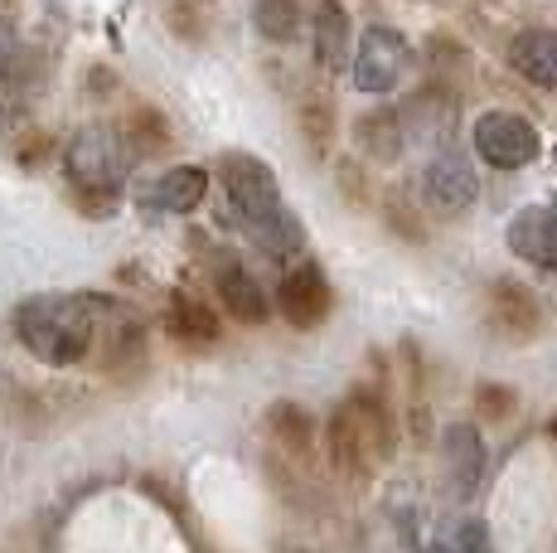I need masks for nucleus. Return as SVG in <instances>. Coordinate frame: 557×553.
<instances>
[{"instance_id":"1","label":"nucleus","mask_w":557,"mask_h":553,"mask_svg":"<svg viewBox=\"0 0 557 553\" xmlns=\"http://www.w3.org/2000/svg\"><path fill=\"white\" fill-rule=\"evenodd\" d=\"M223 189H228L233 219L248 229V238L267 253H296L306 243L301 219L282 205V189H276L272 165H262L257 156H223L219 161Z\"/></svg>"},{"instance_id":"2","label":"nucleus","mask_w":557,"mask_h":553,"mask_svg":"<svg viewBox=\"0 0 557 553\" xmlns=\"http://www.w3.org/2000/svg\"><path fill=\"white\" fill-rule=\"evenodd\" d=\"M98 316H102L98 296H29L15 311V335L35 359H45L53 369H69L92 349Z\"/></svg>"},{"instance_id":"3","label":"nucleus","mask_w":557,"mask_h":553,"mask_svg":"<svg viewBox=\"0 0 557 553\" xmlns=\"http://www.w3.org/2000/svg\"><path fill=\"white\" fill-rule=\"evenodd\" d=\"M63 165H69V175H73V189L112 195L126 180V170H132V151H126V142L116 132H107V126H83L69 142V151H63Z\"/></svg>"},{"instance_id":"4","label":"nucleus","mask_w":557,"mask_h":553,"mask_svg":"<svg viewBox=\"0 0 557 553\" xmlns=\"http://www.w3.org/2000/svg\"><path fill=\"white\" fill-rule=\"evenodd\" d=\"M475 142L480 161L495 165V170H523L529 161H539V132H533L529 116L519 112H485L475 116Z\"/></svg>"},{"instance_id":"5","label":"nucleus","mask_w":557,"mask_h":553,"mask_svg":"<svg viewBox=\"0 0 557 553\" xmlns=\"http://www.w3.org/2000/svg\"><path fill=\"white\" fill-rule=\"evenodd\" d=\"M407 39L388 25H373L369 35L359 39V54H355V88L359 93H393L398 78L407 73Z\"/></svg>"},{"instance_id":"6","label":"nucleus","mask_w":557,"mask_h":553,"mask_svg":"<svg viewBox=\"0 0 557 553\" xmlns=\"http://www.w3.org/2000/svg\"><path fill=\"white\" fill-rule=\"evenodd\" d=\"M422 195H426V205L442 209V214H460V209L475 205L480 175L456 146H446V151H436L422 170Z\"/></svg>"},{"instance_id":"7","label":"nucleus","mask_w":557,"mask_h":553,"mask_svg":"<svg viewBox=\"0 0 557 553\" xmlns=\"http://www.w3.org/2000/svg\"><path fill=\"white\" fill-rule=\"evenodd\" d=\"M276 306H282V316L296 325V331H315V325L330 316V306H335V292H330L325 272H320L315 262H306L301 272L282 276V286H276Z\"/></svg>"},{"instance_id":"8","label":"nucleus","mask_w":557,"mask_h":553,"mask_svg":"<svg viewBox=\"0 0 557 553\" xmlns=\"http://www.w3.org/2000/svg\"><path fill=\"white\" fill-rule=\"evenodd\" d=\"M403 122L412 142H436L446 151L456 132V93L446 83H426L403 102Z\"/></svg>"},{"instance_id":"9","label":"nucleus","mask_w":557,"mask_h":553,"mask_svg":"<svg viewBox=\"0 0 557 553\" xmlns=\"http://www.w3.org/2000/svg\"><path fill=\"white\" fill-rule=\"evenodd\" d=\"M509 253L523 258L529 268L557 272V209L529 205L509 219Z\"/></svg>"},{"instance_id":"10","label":"nucleus","mask_w":557,"mask_h":553,"mask_svg":"<svg viewBox=\"0 0 557 553\" xmlns=\"http://www.w3.org/2000/svg\"><path fill=\"white\" fill-rule=\"evenodd\" d=\"M490 325L509 340H533L543 331V302L533 296V286L523 282H495L490 286Z\"/></svg>"},{"instance_id":"11","label":"nucleus","mask_w":557,"mask_h":553,"mask_svg":"<svg viewBox=\"0 0 557 553\" xmlns=\"http://www.w3.org/2000/svg\"><path fill=\"white\" fill-rule=\"evenodd\" d=\"M442 471L451 495H475L480 476H485V442L470 422H451L442 432Z\"/></svg>"},{"instance_id":"12","label":"nucleus","mask_w":557,"mask_h":553,"mask_svg":"<svg viewBox=\"0 0 557 553\" xmlns=\"http://www.w3.org/2000/svg\"><path fill=\"white\" fill-rule=\"evenodd\" d=\"M209 195V175L199 165H175L156 180L151 189H141V209H160V214H195Z\"/></svg>"},{"instance_id":"13","label":"nucleus","mask_w":557,"mask_h":553,"mask_svg":"<svg viewBox=\"0 0 557 553\" xmlns=\"http://www.w3.org/2000/svg\"><path fill=\"white\" fill-rule=\"evenodd\" d=\"M509 69L533 88H557V29H519L509 39Z\"/></svg>"},{"instance_id":"14","label":"nucleus","mask_w":557,"mask_h":553,"mask_svg":"<svg viewBox=\"0 0 557 553\" xmlns=\"http://www.w3.org/2000/svg\"><path fill=\"white\" fill-rule=\"evenodd\" d=\"M355 142H359V151L369 156V161H379V165H393V161H403V151H407V122H403V108H373V112H363L359 122H355Z\"/></svg>"},{"instance_id":"15","label":"nucleus","mask_w":557,"mask_h":553,"mask_svg":"<svg viewBox=\"0 0 557 553\" xmlns=\"http://www.w3.org/2000/svg\"><path fill=\"white\" fill-rule=\"evenodd\" d=\"M219 296H223V311L243 325H262L272 316V302H267L262 282L252 272H243L238 262H223L219 268Z\"/></svg>"},{"instance_id":"16","label":"nucleus","mask_w":557,"mask_h":553,"mask_svg":"<svg viewBox=\"0 0 557 553\" xmlns=\"http://www.w3.org/2000/svg\"><path fill=\"white\" fill-rule=\"evenodd\" d=\"M267 432H272V442L282 446L292 462H310V452H315V422H310V413L301 403H272L267 408Z\"/></svg>"},{"instance_id":"17","label":"nucleus","mask_w":557,"mask_h":553,"mask_svg":"<svg viewBox=\"0 0 557 553\" xmlns=\"http://www.w3.org/2000/svg\"><path fill=\"white\" fill-rule=\"evenodd\" d=\"M325 452H330V466H335L339 476H363V471H369L373 452H369V442H363L359 422L349 418V408H335V418H330Z\"/></svg>"},{"instance_id":"18","label":"nucleus","mask_w":557,"mask_h":553,"mask_svg":"<svg viewBox=\"0 0 557 553\" xmlns=\"http://www.w3.org/2000/svg\"><path fill=\"white\" fill-rule=\"evenodd\" d=\"M349 418L359 422L363 442H369L373 456H393V418H388V403H383V393L373 389H355L349 393Z\"/></svg>"},{"instance_id":"19","label":"nucleus","mask_w":557,"mask_h":553,"mask_svg":"<svg viewBox=\"0 0 557 553\" xmlns=\"http://www.w3.org/2000/svg\"><path fill=\"white\" fill-rule=\"evenodd\" d=\"M349 54V15L339 0H315V63L339 69Z\"/></svg>"},{"instance_id":"20","label":"nucleus","mask_w":557,"mask_h":553,"mask_svg":"<svg viewBox=\"0 0 557 553\" xmlns=\"http://www.w3.org/2000/svg\"><path fill=\"white\" fill-rule=\"evenodd\" d=\"M165 325H170V335L189 340V345H213V340H219V316H213L203 302H195V296H175Z\"/></svg>"},{"instance_id":"21","label":"nucleus","mask_w":557,"mask_h":553,"mask_svg":"<svg viewBox=\"0 0 557 553\" xmlns=\"http://www.w3.org/2000/svg\"><path fill=\"white\" fill-rule=\"evenodd\" d=\"M252 20H257V35L262 39L286 45V39H296V29H301V5H296V0H257Z\"/></svg>"},{"instance_id":"22","label":"nucleus","mask_w":557,"mask_h":553,"mask_svg":"<svg viewBox=\"0 0 557 553\" xmlns=\"http://www.w3.org/2000/svg\"><path fill=\"white\" fill-rule=\"evenodd\" d=\"M146 365V331L136 321H126L122 331L107 340V369L126 374V369H141Z\"/></svg>"},{"instance_id":"23","label":"nucleus","mask_w":557,"mask_h":553,"mask_svg":"<svg viewBox=\"0 0 557 553\" xmlns=\"http://www.w3.org/2000/svg\"><path fill=\"white\" fill-rule=\"evenodd\" d=\"M126 136H132V146L141 156H160L170 146V126H165V116L151 112V108H141V112H132L126 116Z\"/></svg>"},{"instance_id":"24","label":"nucleus","mask_w":557,"mask_h":553,"mask_svg":"<svg viewBox=\"0 0 557 553\" xmlns=\"http://www.w3.org/2000/svg\"><path fill=\"white\" fill-rule=\"evenodd\" d=\"M301 136L310 142V151H325L335 142V108L325 98H306L301 102Z\"/></svg>"},{"instance_id":"25","label":"nucleus","mask_w":557,"mask_h":553,"mask_svg":"<svg viewBox=\"0 0 557 553\" xmlns=\"http://www.w3.org/2000/svg\"><path fill=\"white\" fill-rule=\"evenodd\" d=\"M513 408H519V398H513V389H505V384H480V389H475V413H480V418H490V422H505Z\"/></svg>"},{"instance_id":"26","label":"nucleus","mask_w":557,"mask_h":553,"mask_svg":"<svg viewBox=\"0 0 557 553\" xmlns=\"http://www.w3.org/2000/svg\"><path fill=\"white\" fill-rule=\"evenodd\" d=\"M383 214H388V223L403 233V238H412V243H422V238H426V233H422V223H412V209H407L398 195L388 199V209H383Z\"/></svg>"},{"instance_id":"27","label":"nucleus","mask_w":557,"mask_h":553,"mask_svg":"<svg viewBox=\"0 0 557 553\" xmlns=\"http://www.w3.org/2000/svg\"><path fill=\"white\" fill-rule=\"evenodd\" d=\"M15 63H20V39H15V29H10V20H0V78H5Z\"/></svg>"},{"instance_id":"28","label":"nucleus","mask_w":557,"mask_h":553,"mask_svg":"<svg viewBox=\"0 0 557 553\" xmlns=\"http://www.w3.org/2000/svg\"><path fill=\"white\" fill-rule=\"evenodd\" d=\"M170 20H175V35H189V39H199V20L189 15V10H170Z\"/></svg>"},{"instance_id":"29","label":"nucleus","mask_w":557,"mask_h":553,"mask_svg":"<svg viewBox=\"0 0 557 553\" xmlns=\"http://www.w3.org/2000/svg\"><path fill=\"white\" fill-rule=\"evenodd\" d=\"M426 553H456V549H426Z\"/></svg>"},{"instance_id":"30","label":"nucleus","mask_w":557,"mask_h":553,"mask_svg":"<svg viewBox=\"0 0 557 553\" xmlns=\"http://www.w3.org/2000/svg\"><path fill=\"white\" fill-rule=\"evenodd\" d=\"M548 432H553V438H557V418H553V428H548Z\"/></svg>"},{"instance_id":"31","label":"nucleus","mask_w":557,"mask_h":553,"mask_svg":"<svg viewBox=\"0 0 557 553\" xmlns=\"http://www.w3.org/2000/svg\"><path fill=\"white\" fill-rule=\"evenodd\" d=\"M553 156H557V151H553Z\"/></svg>"}]
</instances>
